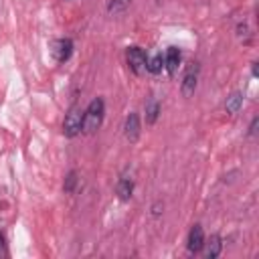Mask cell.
Masks as SVG:
<instances>
[{
    "label": "cell",
    "instance_id": "1",
    "mask_svg": "<svg viewBox=\"0 0 259 259\" xmlns=\"http://www.w3.org/2000/svg\"><path fill=\"white\" fill-rule=\"evenodd\" d=\"M103 115H105V101L101 97L91 99L89 105L83 111V130L81 132L87 134V136L95 134L103 123Z\"/></svg>",
    "mask_w": 259,
    "mask_h": 259
},
{
    "label": "cell",
    "instance_id": "2",
    "mask_svg": "<svg viewBox=\"0 0 259 259\" xmlns=\"http://www.w3.org/2000/svg\"><path fill=\"white\" fill-rule=\"evenodd\" d=\"M83 111L79 105H71L65 113V119H63V134L67 138H75L81 134L83 130Z\"/></svg>",
    "mask_w": 259,
    "mask_h": 259
},
{
    "label": "cell",
    "instance_id": "3",
    "mask_svg": "<svg viewBox=\"0 0 259 259\" xmlns=\"http://www.w3.org/2000/svg\"><path fill=\"white\" fill-rule=\"evenodd\" d=\"M198 73H200V65L196 61L188 63L182 75V83H180V91L184 97H190L196 91V83H198Z\"/></svg>",
    "mask_w": 259,
    "mask_h": 259
},
{
    "label": "cell",
    "instance_id": "4",
    "mask_svg": "<svg viewBox=\"0 0 259 259\" xmlns=\"http://www.w3.org/2000/svg\"><path fill=\"white\" fill-rule=\"evenodd\" d=\"M146 61H148V55L144 53L142 47H127V51H125V63L132 69V73L142 75L146 71Z\"/></svg>",
    "mask_w": 259,
    "mask_h": 259
},
{
    "label": "cell",
    "instance_id": "5",
    "mask_svg": "<svg viewBox=\"0 0 259 259\" xmlns=\"http://www.w3.org/2000/svg\"><path fill=\"white\" fill-rule=\"evenodd\" d=\"M51 51H53V57L57 59V63H65L73 55V40L71 38H59L53 42Z\"/></svg>",
    "mask_w": 259,
    "mask_h": 259
},
{
    "label": "cell",
    "instance_id": "6",
    "mask_svg": "<svg viewBox=\"0 0 259 259\" xmlns=\"http://www.w3.org/2000/svg\"><path fill=\"white\" fill-rule=\"evenodd\" d=\"M186 247H188L190 253H198V251L204 247V231H202V227H200L198 223L190 227L188 239H186Z\"/></svg>",
    "mask_w": 259,
    "mask_h": 259
},
{
    "label": "cell",
    "instance_id": "7",
    "mask_svg": "<svg viewBox=\"0 0 259 259\" xmlns=\"http://www.w3.org/2000/svg\"><path fill=\"white\" fill-rule=\"evenodd\" d=\"M180 63H182V53H180L176 47H170V49L166 51V55H164V69L168 71V75H170V77H174V75H176V71H178Z\"/></svg>",
    "mask_w": 259,
    "mask_h": 259
},
{
    "label": "cell",
    "instance_id": "8",
    "mask_svg": "<svg viewBox=\"0 0 259 259\" xmlns=\"http://www.w3.org/2000/svg\"><path fill=\"white\" fill-rule=\"evenodd\" d=\"M123 134H125V138H127L130 142H136V140L140 138V117H138V113L132 111V113L125 117Z\"/></svg>",
    "mask_w": 259,
    "mask_h": 259
},
{
    "label": "cell",
    "instance_id": "9",
    "mask_svg": "<svg viewBox=\"0 0 259 259\" xmlns=\"http://www.w3.org/2000/svg\"><path fill=\"white\" fill-rule=\"evenodd\" d=\"M115 194L119 196V200H130L132 194H134V180L127 178V176L119 178L117 184H115Z\"/></svg>",
    "mask_w": 259,
    "mask_h": 259
},
{
    "label": "cell",
    "instance_id": "10",
    "mask_svg": "<svg viewBox=\"0 0 259 259\" xmlns=\"http://www.w3.org/2000/svg\"><path fill=\"white\" fill-rule=\"evenodd\" d=\"M241 107H243V95H241L239 91H233V93L227 97V101H225V109H227V113L235 115V113L241 111Z\"/></svg>",
    "mask_w": 259,
    "mask_h": 259
},
{
    "label": "cell",
    "instance_id": "11",
    "mask_svg": "<svg viewBox=\"0 0 259 259\" xmlns=\"http://www.w3.org/2000/svg\"><path fill=\"white\" fill-rule=\"evenodd\" d=\"M158 115H160V103L154 97H150L148 103H146V123L154 125L158 121Z\"/></svg>",
    "mask_w": 259,
    "mask_h": 259
},
{
    "label": "cell",
    "instance_id": "12",
    "mask_svg": "<svg viewBox=\"0 0 259 259\" xmlns=\"http://www.w3.org/2000/svg\"><path fill=\"white\" fill-rule=\"evenodd\" d=\"M162 69H164V55H162V53H156V55H152V57L146 61V71H148V73L158 75Z\"/></svg>",
    "mask_w": 259,
    "mask_h": 259
},
{
    "label": "cell",
    "instance_id": "13",
    "mask_svg": "<svg viewBox=\"0 0 259 259\" xmlns=\"http://www.w3.org/2000/svg\"><path fill=\"white\" fill-rule=\"evenodd\" d=\"M204 245H206V257H208V259H214V257H219V255H221L223 241H221V237H219V235H212V237L208 239V243H204Z\"/></svg>",
    "mask_w": 259,
    "mask_h": 259
},
{
    "label": "cell",
    "instance_id": "14",
    "mask_svg": "<svg viewBox=\"0 0 259 259\" xmlns=\"http://www.w3.org/2000/svg\"><path fill=\"white\" fill-rule=\"evenodd\" d=\"M77 182H79L77 172H75V170H69V172H67V176H65V182H63V190H65L67 194H71V192L75 190Z\"/></svg>",
    "mask_w": 259,
    "mask_h": 259
},
{
    "label": "cell",
    "instance_id": "15",
    "mask_svg": "<svg viewBox=\"0 0 259 259\" xmlns=\"http://www.w3.org/2000/svg\"><path fill=\"white\" fill-rule=\"evenodd\" d=\"M130 2L132 0H111L109 6H107V10L109 12H121V10H125L130 6Z\"/></svg>",
    "mask_w": 259,
    "mask_h": 259
},
{
    "label": "cell",
    "instance_id": "16",
    "mask_svg": "<svg viewBox=\"0 0 259 259\" xmlns=\"http://www.w3.org/2000/svg\"><path fill=\"white\" fill-rule=\"evenodd\" d=\"M257 125H259V117L255 115V117L251 119V123H249V132H247L251 138H253V136H257Z\"/></svg>",
    "mask_w": 259,
    "mask_h": 259
},
{
    "label": "cell",
    "instance_id": "17",
    "mask_svg": "<svg viewBox=\"0 0 259 259\" xmlns=\"http://www.w3.org/2000/svg\"><path fill=\"white\" fill-rule=\"evenodd\" d=\"M160 208H162V204H160V202H156V204H154V208H152V210H154V214H156V217H158V214H160V212H162V210H160Z\"/></svg>",
    "mask_w": 259,
    "mask_h": 259
},
{
    "label": "cell",
    "instance_id": "18",
    "mask_svg": "<svg viewBox=\"0 0 259 259\" xmlns=\"http://www.w3.org/2000/svg\"><path fill=\"white\" fill-rule=\"evenodd\" d=\"M251 71H253V77H257V63H253V67H251Z\"/></svg>",
    "mask_w": 259,
    "mask_h": 259
},
{
    "label": "cell",
    "instance_id": "19",
    "mask_svg": "<svg viewBox=\"0 0 259 259\" xmlns=\"http://www.w3.org/2000/svg\"><path fill=\"white\" fill-rule=\"evenodd\" d=\"M4 247V235H2V231H0V249Z\"/></svg>",
    "mask_w": 259,
    "mask_h": 259
}]
</instances>
